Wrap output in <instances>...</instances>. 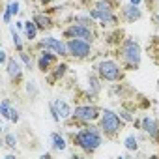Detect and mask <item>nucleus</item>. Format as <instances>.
I'll return each mask as SVG.
<instances>
[{
	"label": "nucleus",
	"instance_id": "obj_9",
	"mask_svg": "<svg viewBox=\"0 0 159 159\" xmlns=\"http://www.w3.org/2000/svg\"><path fill=\"white\" fill-rule=\"evenodd\" d=\"M41 47L43 49H49V51H52L54 54H60V56H67L69 54V51H67V43H64L62 39H56V38H45V39H41Z\"/></svg>",
	"mask_w": 159,
	"mask_h": 159
},
{
	"label": "nucleus",
	"instance_id": "obj_19",
	"mask_svg": "<svg viewBox=\"0 0 159 159\" xmlns=\"http://www.w3.org/2000/svg\"><path fill=\"white\" fill-rule=\"evenodd\" d=\"M11 111H13V107H11L10 99H4V101H2V105H0V114H2V118H4V120H10Z\"/></svg>",
	"mask_w": 159,
	"mask_h": 159
},
{
	"label": "nucleus",
	"instance_id": "obj_12",
	"mask_svg": "<svg viewBox=\"0 0 159 159\" xmlns=\"http://www.w3.org/2000/svg\"><path fill=\"white\" fill-rule=\"evenodd\" d=\"M122 15H124V19L127 23H135V21H139L142 17V11H140V8L137 4H129V6H125L122 10Z\"/></svg>",
	"mask_w": 159,
	"mask_h": 159
},
{
	"label": "nucleus",
	"instance_id": "obj_4",
	"mask_svg": "<svg viewBox=\"0 0 159 159\" xmlns=\"http://www.w3.org/2000/svg\"><path fill=\"white\" fill-rule=\"evenodd\" d=\"M98 73L103 81H109V83H114L122 77V71H120V66L114 62V60H103L98 64Z\"/></svg>",
	"mask_w": 159,
	"mask_h": 159
},
{
	"label": "nucleus",
	"instance_id": "obj_32",
	"mask_svg": "<svg viewBox=\"0 0 159 159\" xmlns=\"http://www.w3.org/2000/svg\"><path fill=\"white\" fill-rule=\"evenodd\" d=\"M155 21H157V25H159V11H157V15H155Z\"/></svg>",
	"mask_w": 159,
	"mask_h": 159
},
{
	"label": "nucleus",
	"instance_id": "obj_27",
	"mask_svg": "<svg viewBox=\"0 0 159 159\" xmlns=\"http://www.w3.org/2000/svg\"><path fill=\"white\" fill-rule=\"evenodd\" d=\"M120 116H122L125 122H131V120H133V116H131V112H129V111H120Z\"/></svg>",
	"mask_w": 159,
	"mask_h": 159
},
{
	"label": "nucleus",
	"instance_id": "obj_33",
	"mask_svg": "<svg viewBox=\"0 0 159 159\" xmlns=\"http://www.w3.org/2000/svg\"><path fill=\"white\" fill-rule=\"evenodd\" d=\"M157 2H159V0H157Z\"/></svg>",
	"mask_w": 159,
	"mask_h": 159
},
{
	"label": "nucleus",
	"instance_id": "obj_10",
	"mask_svg": "<svg viewBox=\"0 0 159 159\" xmlns=\"http://www.w3.org/2000/svg\"><path fill=\"white\" fill-rule=\"evenodd\" d=\"M140 127L144 129V133L150 135V139H157V135H159V124H157L155 118H152V116H144L142 122H140Z\"/></svg>",
	"mask_w": 159,
	"mask_h": 159
},
{
	"label": "nucleus",
	"instance_id": "obj_7",
	"mask_svg": "<svg viewBox=\"0 0 159 159\" xmlns=\"http://www.w3.org/2000/svg\"><path fill=\"white\" fill-rule=\"evenodd\" d=\"M66 36L71 39V38H77V39H84V41H94V32L88 25H81V23H77V25H71L67 30H66Z\"/></svg>",
	"mask_w": 159,
	"mask_h": 159
},
{
	"label": "nucleus",
	"instance_id": "obj_15",
	"mask_svg": "<svg viewBox=\"0 0 159 159\" xmlns=\"http://www.w3.org/2000/svg\"><path fill=\"white\" fill-rule=\"evenodd\" d=\"M66 139L60 135V133H51V148L54 152H64L66 150Z\"/></svg>",
	"mask_w": 159,
	"mask_h": 159
},
{
	"label": "nucleus",
	"instance_id": "obj_1",
	"mask_svg": "<svg viewBox=\"0 0 159 159\" xmlns=\"http://www.w3.org/2000/svg\"><path fill=\"white\" fill-rule=\"evenodd\" d=\"M75 142H77L79 148H83L86 153H92V152H96V150L101 146L103 139H101V133H99L96 127L90 125V127L81 129V131L75 135Z\"/></svg>",
	"mask_w": 159,
	"mask_h": 159
},
{
	"label": "nucleus",
	"instance_id": "obj_20",
	"mask_svg": "<svg viewBox=\"0 0 159 159\" xmlns=\"http://www.w3.org/2000/svg\"><path fill=\"white\" fill-rule=\"evenodd\" d=\"M124 146H125L127 150H137V148H139V139H137L135 135H127L125 140H124Z\"/></svg>",
	"mask_w": 159,
	"mask_h": 159
},
{
	"label": "nucleus",
	"instance_id": "obj_16",
	"mask_svg": "<svg viewBox=\"0 0 159 159\" xmlns=\"http://www.w3.org/2000/svg\"><path fill=\"white\" fill-rule=\"evenodd\" d=\"M88 92H90L92 96H96V94H99V92H101L99 79H98V77H94V75H90V77H88Z\"/></svg>",
	"mask_w": 159,
	"mask_h": 159
},
{
	"label": "nucleus",
	"instance_id": "obj_6",
	"mask_svg": "<svg viewBox=\"0 0 159 159\" xmlns=\"http://www.w3.org/2000/svg\"><path fill=\"white\" fill-rule=\"evenodd\" d=\"M90 17L98 19L101 25H114L116 23V17L112 15V10L107 2H98V6L94 10H90Z\"/></svg>",
	"mask_w": 159,
	"mask_h": 159
},
{
	"label": "nucleus",
	"instance_id": "obj_17",
	"mask_svg": "<svg viewBox=\"0 0 159 159\" xmlns=\"http://www.w3.org/2000/svg\"><path fill=\"white\" fill-rule=\"evenodd\" d=\"M34 23H36V25H38V28H41V30H47V28H51V26H52V21H51L47 15H39V13L34 17Z\"/></svg>",
	"mask_w": 159,
	"mask_h": 159
},
{
	"label": "nucleus",
	"instance_id": "obj_11",
	"mask_svg": "<svg viewBox=\"0 0 159 159\" xmlns=\"http://www.w3.org/2000/svg\"><path fill=\"white\" fill-rule=\"evenodd\" d=\"M49 107H52V109L56 111V114L60 116V120H66V118H69V116L73 114V111H71L69 103H67V101H64V99H54Z\"/></svg>",
	"mask_w": 159,
	"mask_h": 159
},
{
	"label": "nucleus",
	"instance_id": "obj_13",
	"mask_svg": "<svg viewBox=\"0 0 159 159\" xmlns=\"http://www.w3.org/2000/svg\"><path fill=\"white\" fill-rule=\"evenodd\" d=\"M54 52L52 51H49V49H45L43 52H39V58H38V67L45 73V71H49V66L54 62Z\"/></svg>",
	"mask_w": 159,
	"mask_h": 159
},
{
	"label": "nucleus",
	"instance_id": "obj_25",
	"mask_svg": "<svg viewBox=\"0 0 159 159\" xmlns=\"http://www.w3.org/2000/svg\"><path fill=\"white\" fill-rule=\"evenodd\" d=\"M6 10H8L11 15H17V13H19V2H17V0H13V2H10V4H8V8H6Z\"/></svg>",
	"mask_w": 159,
	"mask_h": 159
},
{
	"label": "nucleus",
	"instance_id": "obj_14",
	"mask_svg": "<svg viewBox=\"0 0 159 159\" xmlns=\"http://www.w3.org/2000/svg\"><path fill=\"white\" fill-rule=\"evenodd\" d=\"M6 71H8V75H10L11 79H19L21 73H23V67H21V64H19L15 58H10L8 64H6Z\"/></svg>",
	"mask_w": 159,
	"mask_h": 159
},
{
	"label": "nucleus",
	"instance_id": "obj_5",
	"mask_svg": "<svg viewBox=\"0 0 159 159\" xmlns=\"http://www.w3.org/2000/svg\"><path fill=\"white\" fill-rule=\"evenodd\" d=\"M67 51H69V56L86 58V56H90V52H92V43H90V41H84V39L71 38V39L67 41Z\"/></svg>",
	"mask_w": 159,
	"mask_h": 159
},
{
	"label": "nucleus",
	"instance_id": "obj_29",
	"mask_svg": "<svg viewBox=\"0 0 159 159\" xmlns=\"http://www.w3.org/2000/svg\"><path fill=\"white\" fill-rule=\"evenodd\" d=\"M2 19H4V23H6V25H10V23H11V13H10V11L6 10V11H4V17H2Z\"/></svg>",
	"mask_w": 159,
	"mask_h": 159
},
{
	"label": "nucleus",
	"instance_id": "obj_3",
	"mask_svg": "<svg viewBox=\"0 0 159 159\" xmlns=\"http://www.w3.org/2000/svg\"><path fill=\"white\" fill-rule=\"evenodd\" d=\"M122 56H124V60H125L131 67H137V66L140 64V45H139L135 39L127 38V39L124 41V45H122Z\"/></svg>",
	"mask_w": 159,
	"mask_h": 159
},
{
	"label": "nucleus",
	"instance_id": "obj_30",
	"mask_svg": "<svg viewBox=\"0 0 159 159\" xmlns=\"http://www.w3.org/2000/svg\"><path fill=\"white\" fill-rule=\"evenodd\" d=\"M0 62H2V64H8V56H6V51H2V52H0Z\"/></svg>",
	"mask_w": 159,
	"mask_h": 159
},
{
	"label": "nucleus",
	"instance_id": "obj_22",
	"mask_svg": "<svg viewBox=\"0 0 159 159\" xmlns=\"http://www.w3.org/2000/svg\"><path fill=\"white\" fill-rule=\"evenodd\" d=\"M11 39H13V45H15V47L21 51V49H23V41H21V36H19V32H17L13 26H11Z\"/></svg>",
	"mask_w": 159,
	"mask_h": 159
},
{
	"label": "nucleus",
	"instance_id": "obj_31",
	"mask_svg": "<svg viewBox=\"0 0 159 159\" xmlns=\"http://www.w3.org/2000/svg\"><path fill=\"white\" fill-rule=\"evenodd\" d=\"M139 2H140V0H131V4H137V6H139Z\"/></svg>",
	"mask_w": 159,
	"mask_h": 159
},
{
	"label": "nucleus",
	"instance_id": "obj_8",
	"mask_svg": "<svg viewBox=\"0 0 159 159\" xmlns=\"http://www.w3.org/2000/svg\"><path fill=\"white\" fill-rule=\"evenodd\" d=\"M73 116L77 120H83V122H94L99 118V109L98 107H90V105H81V107H77Z\"/></svg>",
	"mask_w": 159,
	"mask_h": 159
},
{
	"label": "nucleus",
	"instance_id": "obj_26",
	"mask_svg": "<svg viewBox=\"0 0 159 159\" xmlns=\"http://www.w3.org/2000/svg\"><path fill=\"white\" fill-rule=\"evenodd\" d=\"M26 92H28V94H32V96H36V94H38V88H36V83H34V81H32V83H28Z\"/></svg>",
	"mask_w": 159,
	"mask_h": 159
},
{
	"label": "nucleus",
	"instance_id": "obj_24",
	"mask_svg": "<svg viewBox=\"0 0 159 159\" xmlns=\"http://www.w3.org/2000/svg\"><path fill=\"white\" fill-rule=\"evenodd\" d=\"M19 56H21V60H23V64H25V69H30L32 67V60H30V56L26 54V52H19Z\"/></svg>",
	"mask_w": 159,
	"mask_h": 159
},
{
	"label": "nucleus",
	"instance_id": "obj_28",
	"mask_svg": "<svg viewBox=\"0 0 159 159\" xmlns=\"http://www.w3.org/2000/svg\"><path fill=\"white\" fill-rule=\"evenodd\" d=\"M10 120H11V122H15V124L19 122V111H17V109H13V111H11V116H10Z\"/></svg>",
	"mask_w": 159,
	"mask_h": 159
},
{
	"label": "nucleus",
	"instance_id": "obj_18",
	"mask_svg": "<svg viewBox=\"0 0 159 159\" xmlns=\"http://www.w3.org/2000/svg\"><path fill=\"white\" fill-rule=\"evenodd\" d=\"M25 34H26V39L28 41H32V39H36V36H38V25L32 21H28V23H25Z\"/></svg>",
	"mask_w": 159,
	"mask_h": 159
},
{
	"label": "nucleus",
	"instance_id": "obj_23",
	"mask_svg": "<svg viewBox=\"0 0 159 159\" xmlns=\"http://www.w3.org/2000/svg\"><path fill=\"white\" fill-rule=\"evenodd\" d=\"M66 69H67V66H66V64H60V66H56V71H54V75H52V79H51V81H56L58 77H62V75L66 73Z\"/></svg>",
	"mask_w": 159,
	"mask_h": 159
},
{
	"label": "nucleus",
	"instance_id": "obj_21",
	"mask_svg": "<svg viewBox=\"0 0 159 159\" xmlns=\"http://www.w3.org/2000/svg\"><path fill=\"white\" fill-rule=\"evenodd\" d=\"M4 144H6L8 148L15 150V146H17V139H15V135H13V133H4Z\"/></svg>",
	"mask_w": 159,
	"mask_h": 159
},
{
	"label": "nucleus",
	"instance_id": "obj_2",
	"mask_svg": "<svg viewBox=\"0 0 159 159\" xmlns=\"http://www.w3.org/2000/svg\"><path fill=\"white\" fill-rule=\"evenodd\" d=\"M122 127V120L116 112H112L111 109H105L103 111V116H101V131L107 135V137H114Z\"/></svg>",
	"mask_w": 159,
	"mask_h": 159
}]
</instances>
